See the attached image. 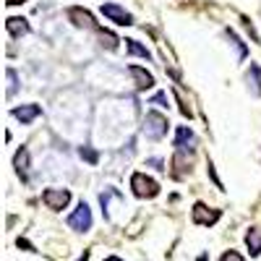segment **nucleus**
I'll return each instance as SVG.
<instances>
[{
    "label": "nucleus",
    "instance_id": "obj_1",
    "mask_svg": "<svg viewBox=\"0 0 261 261\" xmlns=\"http://www.w3.org/2000/svg\"><path fill=\"white\" fill-rule=\"evenodd\" d=\"M167 118L162 113H154V110H149L146 118H144V136L151 139V141H160L167 136Z\"/></svg>",
    "mask_w": 261,
    "mask_h": 261
},
{
    "label": "nucleus",
    "instance_id": "obj_2",
    "mask_svg": "<svg viewBox=\"0 0 261 261\" xmlns=\"http://www.w3.org/2000/svg\"><path fill=\"white\" fill-rule=\"evenodd\" d=\"M130 191H134V196H139V199H154L160 193V183L154 178L144 175V172H134V175H130Z\"/></svg>",
    "mask_w": 261,
    "mask_h": 261
},
{
    "label": "nucleus",
    "instance_id": "obj_3",
    "mask_svg": "<svg viewBox=\"0 0 261 261\" xmlns=\"http://www.w3.org/2000/svg\"><path fill=\"white\" fill-rule=\"evenodd\" d=\"M92 209H89V204L86 201H81L71 214H68V227L71 230H76V232H89L92 230Z\"/></svg>",
    "mask_w": 261,
    "mask_h": 261
},
{
    "label": "nucleus",
    "instance_id": "obj_4",
    "mask_svg": "<svg viewBox=\"0 0 261 261\" xmlns=\"http://www.w3.org/2000/svg\"><path fill=\"white\" fill-rule=\"evenodd\" d=\"M42 204L53 212H63L71 204V191L68 188H45L42 191Z\"/></svg>",
    "mask_w": 261,
    "mask_h": 261
},
{
    "label": "nucleus",
    "instance_id": "obj_5",
    "mask_svg": "<svg viewBox=\"0 0 261 261\" xmlns=\"http://www.w3.org/2000/svg\"><path fill=\"white\" fill-rule=\"evenodd\" d=\"M220 217H222L220 209H212V206H206L204 201H196L193 209H191V220H193V225H201V227H212L217 220H220Z\"/></svg>",
    "mask_w": 261,
    "mask_h": 261
},
{
    "label": "nucleus",
    "instance_id": "obj_6",
    "mask_svg": "<svg viewBox=\"0 0 261 261\" xmlns=\"http://www.w3.org/2000/svg\"><path fill=\"white\" fill-rule=\"evenodd\" d=\"M65 16H68V18L73 21V27H79V29H97V32H99V27H97V21H94V16H92L89 11H84V8H79V6L68 8V11H65Z\"/></svg>",
    "mask_w": 261,
    "mask_h": 261
},
{
    "label": "nucleus",
    "instance_id": "obj_7",
    "mask_svg": "<svg viewBox=\"0 0 261 261\" xmlns=\"http://www.w3.org/2000/svg\"><path fill=\"white\" fill-rule=\"evenodd\" d=\"M102 16H107L110 21H115L118 27H130V24H134V16H130L125 8L115 6V3H105V6H102Z\"/></svg>",
    "mask_w": 261,
    "mask_h": 261
},
{
    "label": "nucleus",
    "instance_id": "obj_8",
    "mask_svg": "<svg viewBox=\"0 0 261 261\" xmlns=\"http://www.w3.org/2000/svg\"><path fill=\"white\" fill-rule=\"evenodd\" d=\"M193 146H196V134L188 125H180L175 130V149L183 154V151H193Z\"/></svg>",
    "mask_w": 261,
    "mask_h": 261
},
{
    "label": "nucleus",
    "instance_id": "obj_9",
    "mask_svg": "<svg viewBox=\"0 0 261 261\" xmlns=\"http://www.w3.org/2000/svg\"><path fill=\"white\" fill-rule=\"evenodd\" d=\"M11 113H13L16 120H21L24 125H29L32 120H37V118L42 115V107H39V105H21V107H13Z\"/></svg>",
    "mask_w": 261,
    "mask_h": 261
},
{
    "label": "nucleus",
    "instance_id": "obj_10",
    "mask_svg": "<svg viewBox=\"0 0 261 261\" xmlns=\"http://www.w3.org/2000/svg\"><path fill=\"white\" fill-rule=\"evenodd\" d=\"M128 73L134 76L139 89H151V86H154V76H151L146 68H141V65H128Z\"/></svg>",
    "mask_w": 261,
    "mask_h": 261
},
{
    "label": "nucleus",
    "instance_id": "obj_11",
    "mask_svg": "<svg viewBox=\"0 0 261 261\" xmlns=\"http://www.w3.org/2000/svg\"><path fill=\"white\" fill-rule=\"evenodd\" d=\"M13 167H16V172L21 175V180H29V149H27V146H21V149L16 151Z\"/></svg>",
    "mask_w": 261,
    "mask_h": 261
},
{
    "label": "nucleus",
    "instance_id": "obj_12",
    "mask_svg": "<svg viewBox=\"0 0 261 261\" xmlns=\"http://www.w3.org/2000/svg\"><path fill=\"white\" fill-rule=\"evenodd\" d=\"M6 29H8V34L11 37H27L29 34V21L27 18H18V16H11L8 21H6Z\"/></svg>",
    "mask_w": 261,
    "mask_h": 261
},
{
    "label": "nucleus",
    "instance_id": "obj_13",
    "mask_svg": "<svg viewBox=\"0 0 261 261\" xmlns=\"http://www.w3.org/2000/svg\"><path fill=\"white\" fill-rule=\"evenodd\" d=\"M248 89H251V94H256V97H261V65L258 63H251V68H248Z\"/></svg>",
    "mask_w": 261,
    "mask_h": 261
},
{
    "label": "nucleus",
    "instance_id": "obj_14",
    "mask_svg": "<svg viewBox=\"0 0 261 261\" xmlns=\"http://www.w3.org/2000/svg\"><path fill=\"white\" fill-rule=\"evenodd\" d=\"M246 246H248L251 256H258V253H261V230H258V227H251V230L246 232Z\"/></svg>",
    "mask_w": 261,
    "mask_h": 261
},
{
    "label": "nucleus",
    "instance_id": "obj_15",
    "mask_svg": "<svg viewBox=\"0 0 261 261\" xmlns=\"http://www.w3.org/2000/svg\"><path fill=\"white\" fill-rule=\"evenodd\" d=\"M125 42H128L125 47H128V53H130V55H136V58H144V60H149V58H151V55H149V50H146V47L141 45V42H136V39H125Z\"/></svg>",
    "mask_w": 261,
    "mask_h": 261
},
{
    "label": "nucleus",
    "instance_id": "obj_16",
    "mask_svg": "<svg viewBox=\"0 0 261 261\" xmlns=\"http://www.w3.org/2000/svg\"><path fill=\"white\" fill-rule=\"evenodd\" d=\"M227 39L232 42V45L238 47V60H246V55H248V50H246V45H243V42H241V37H238L232 29H227Z\"/></svg>",
    "mask_w": 261,
    "mask_h": 261
},
{
    "label": "nucleus",
    "instance_id": "obj_17",
    "mask_svg": "<svg viewBox=\"0 0 261 261\" xmlns=\"http://www.w3.org/2000/svg\"><path fill=\"white\" fill-rule=\"evenodd\" d=\"M6 79H8V89H6V97L11 99V97L16 94V89H18V76H16V71H13V68H6Z\"/></svg>",
    "mask_w": 261,
    "mask_h": 261
},
{
    "label": "nucleus",
    "instance_id": "obj_18",
    "mask_svg": "<svg viewBox=\"0 0 261 261\" xmlns=\"http://www.w3.org/2000/svg\"><path fill=\"white\" fill-rule=\"evenodd\" d=\"M79 157H81L84 162H89V165H97V162H99V154H97L92 146H79Z\"/></svg>",
    "mask_w": 261,
    "mask_h": 261
},
{
    "label": "nucleus",
    "instance_id": "obj_19",
    "mask_svg": "<svg viewBox=\"0 0 261 261\" xmlns=\"http://www.w3.org/2000/svg\"><path fill=\"white\" fill-rule=\"evenodd\" d=\"M99 39H102V47H107V50H115L118 47V37L110 34V32H105V29H99Z\"/></svg>",
    "mask_w": 261,
    "mask_h": 261
},
{
    "label": "nucleus",
    "instance_id": "obj_20",
    "mask_svg": "<svg viewBox=\"0 0 261 261\" xmlns=\"http://www.w3.org/2000/svg\"><path fill=\"white\" fill-rule=\"evenodd\" d=\"M220 261H246V258L238 253V251H225V253L220 256Z\"/></svg>",
    "mask_w": 261,
    "mask_h": 261
},
{
    "label": "nucleus",
    "instance_id": "obj_21",
    "mask_svg": "<svg viewBox=\"0 0 261 261\" xmlns=\"http://www.w3.org/2000/svg\"><path fill=\"white\" fill-rule=\"evenodd\" d=\"M151 105H160V107H167V94H165V92H157L154 97H151Z\"/></svg>",
    "mask_w": 261,
    "mask_h": 261
},
{
    "label": "nucleus",
    "instance_id": "obj_22",
    "mask_svg": "<svg viewBox=\"0 0 261 261\" xmlns=\"http://www.w3.org/2000/svg\"><path fill=\"white\" fill-rule=\"evenodd\" d=\"M149 165L154 167V170H165V162H162L160 157H151V160H149Z\"/></svg>",
    "mask_w": 261,
    "mask_h": 261
},
{
    "label": "nucleus",
    "instance_id": "obj_23",
    "mask_svg": "<svg viewBox=\"0 0 261 261\" xmlns=\"http://www.w3.org/2000/svg\"><path fill=\"white\" fill-rule=\"evenodd\" d=\"M18 248H27V251H34V246L29 241H24V238H18Z\"/></svg>",
    "mask_w": 261,
    "mask_h": 261
},
{
    "label": "nucleus",
    "instance_id": "obj_24",
    "mask_svg": "<svg viewBox=\"0 0 261 261\" xmlns=\"http://www.w3.org/2000/svg\"><path fill=\"white\" fill-rule=\"evenodd\" d=\"M27 0H8V6H24Z\"/></svg>",
    "mask_w": 261,
    "mask_h": 261
},
{
    "label": "nucleus",
    "instance_id": "obj_25",
    "mask_svg": "<svg viewBox=\"0 0 261 261\" xmlns=\"http://www.w3.org/2000/svg\"><path fill=\"white\" fill-rule=\"evenodd\" d=\"M105 261H123V258H120V256H107Z\"/></svg>",
    "mask_w": 261,
    "mask_h": 261
},
{
    "label": "nucleus",
    "instance_id": "obj_26",
    "mask_svg": "<svg viewBox=\"0 0 261 261\" xmlns=\"http://www.w3.org/2000/svg\"><path fill=\"white\" fill-rule=\"evenodd\" d=\"M79 261H89V251H86V253H84V256H81Z\"/></svg>",
    "mask_w": 261,
    "mask_h": 261
}]
</instances>
